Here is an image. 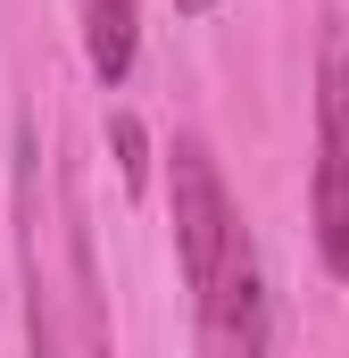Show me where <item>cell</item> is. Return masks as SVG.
Masks as SVG:
<instances>
[{
  "instance_id": "obj_1",
  "label": "cell",
  "mask_w": 349,
  "mask_h": 358,
  "mask_svg": "<svg viewBox=\"0 0 349 358\" xmlns=\"http://www.w3.org/2000/svg\"><path fill=\"white\" fill-rule=\"evenodd\" d=\"M316 250L349 283V17H325L316 59Z\"/></svg>"
},
{
  "instance_id": "obj_2",
  "label": "cell",
  "mask_w": 349,
  "mask_h": 358,
  "mask_svg": "<svg viewBox=\"0 0 349 358\" xmlns=\"http://www.w3.org/2000/svg\"><path fill=\"white\" fill-rule=\"evenodd\" d=\"M167 192H174V250H183L191 300H200V292L216 283V267H225V250L242 242V217H233L225 176H216V159H208L200 134H183V142L167 150Z\"/></svg>"
},
{
  "instance_id": "obj_3",
  "label": "cell",
  "mask_w": 349,
  "mask_h": 358,
  "mask_svg": "<svg viewBox=\"0 0 349 358\" xmlns=\"http://www.w3.org/2000/svg\"><path fill=\"white\" fill-rule=\"evenodd\" d=\"M274 342V317H266V283H258V250H250V234L225 250V267L216 283L200 292V350L216 358H250Z\"/></svg>"
},
{
  "instance_id": "obj_4",
  "label": "cell",
  "mask_w": 349,
  "mask_h": 358,
  "mask_svg": "<svg viewBox=\"0 0 349 358\" xmlns=\"http://www.w3.org/2000/svg\"><path fill=\"white\" fill-rule=\"evenodd\" d=\"M133 34H142L133 0H84V59H91V76L108 92L133 76Z\"/></svg>"
},
{
  "instance_id": "obj_5",
  "label": "cell",
  "mask_w": 349,
  "mask_h": 358,
  "mask_svg": "<svg viewBox=\"0 0 349 358\" xmlns=\"http://www.w3.org/2000/svg\"><path fill=\"white\" fill-rule=\"evenodd\" d=\"M108 134H117V167H125V183H142V167H150V159H142V125H133V117H117Z\"/></svg>"
},
{
  "instance_id": "obj_6",
  "label": "cell",
  "mask_w": 349,
  "mask_h": 358,
  "mask_svg": "<svg viewBox=\"0 0 349 358\" xmlns=\"http://www.w3.org/2000/svg\"><path fill=\"white\" fill-rule=\"evenodd\" d=\"M174 8H191V17H200V8H216V0H174Z\"/></svg>"
}]
</instances>
